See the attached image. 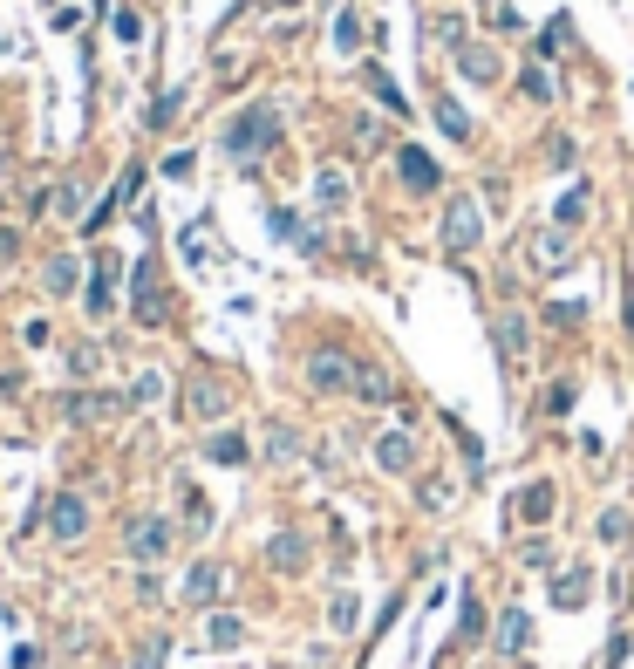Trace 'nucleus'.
<instances>
[{
	"instance_id": "1",
	"label": "nucleus",
	"mask_w": 634,
	"mask_h": 669,
	"mask_svg": "<svg viewBox=\"0 0 634 669\" xmlns=\"http://www.w3.org/2000/svg\"><path fill=\"white\" fill-rule=\"evenodd\" d=\"M273 144H280V110H273V103H246L239 117L225 123V151H232L239 164H246V158H266Z\"/></svg>"
},
{
	"instance_id": "2",
	"label": "nucleus",
	"mask_w": 634,
	"mask_h": 669,
	"mask_svg": "<svg viewBox=\"0 0 634 669\" xmlns=\"http://www.w3.org/2000/svg\"><path fill=\"white\" fill-rule=\"evenodd\" d=\"M478 239H485V212H478V198H450V205H444V253H450V260H464V253H478Z\"/></svg>"
},
{
	"instance_id": "3",
	"label": "nucleus",
	"mask_w": 634,
	"mask_h": 669,
	"mask_svg": "<svg viewBox=\"0 0 634 669\" xmlns=\"http://www.w3.org/2000/svg\"><path fill=\"white\" fill-rule=\"evenodd\" d=\"M307 390L314 396H348L355 390V362L341 349H314L307 355Z\"/></svg>"
},
{
	"instance_id": "4",
	"label": "nucleus",
	"mask_w": 634,
	"mask_h": 669,
	"mask_svg": "<svg viewBox=\"0 0 634 669\" xmlns=\"http://www.w3.org/2000/svg\"><path fill=\"white\" fill-rule=\"evenodd\" d=\"M123 547H130V560H144V567H157V560L171 553V519H164V512H144V519H130Z\"/></svg>"
},
{
	"instance_id": "5",
	"label": "nucleus",
	"mask_w": 634,
	"mask_h": 669,
	"mask_svg": "<svg viewBox=\"0 0 634 669\" xmlns=\"http://www.w3.org/2000/svg\"><path fill=\"white\" fill-rule=\"evenodd\" d=\"M375 465H382L389 478H410L416 472V431H410V424H389V431L375 437Z\"/></svg>"
},
{
	"instance_id": "6",
	"label": "nucleus",
	"mask_w": 634,
	"mask_h": 669,
	"mask_svg": "<svg viewBox=\"0 0 634 669\" xmlns=\"http://www.w3.org/2000/svg\"><path fill=\"white\" fill-rule=\"evenodd\" d=\"M48 533H55L62 547H75V540L89 533V499H82V492H55V499H48Z\"/></svg>"
},
{
	"instance_id": "7",
	"label": "nucleus",
	"mask_w": 634,
	"mask_h": 669,
	"mask_svg": "<svg viewBox=\"0 0 634 669\" xmlns=\"http://www.w3.org/2000/svg\"><path fill=\"white\" fill-rule=\"evenodd\" d=\"M225 410H232V390H225V383H212V376H191L185 383V417L191 424H219Z\"/></svg>"
},
{
	"instance_id": "8",
	"label": "nucleus",
	"mask_w": 634,
	"mask_h": 669,
	"mask_svg": "<svg viewBox=\"0 0 634 669\" xmlns=\"http://www.w3.org/2000/svg\"><path fill=\"white\" fill-rule=\"evenodd\" d=\"M525 260H532L539 274H566V267H573V233H566V226H546V233H532Z\"/></svg>"
},
{
	"instance_id": "9",
	"label": "nucleus",
	"mask_w": 634,
	"mask_h": 669,
	"mask_svg": "<svg viewBox=\"0 0 634 669\" xmlns=\"http://www.w3.org/2000/svg\"><path fill=\"white\" fill-rule=\"evenodd\" d=\"M130 308H137L144 328H164V321H171V301H164V287H157L150 267H137V280H130Z\"/></svg>"
},
{
	"instance_id": "10",
	"label": "nucleus",
	"mask_w": 634,
	"mask_h": 669,
	"mask_svg": "<svg viewBox=\"0 0 634 669\" xmlns=\"http://www.w3.org/2000/svg\"><path fill=\"white\" fill-rule=\"evenodd\" d=\"M491 649H498L505 663H519L525 649H532V615H525V608H505L498 629H491Z\"/></svg>"
},
{
	"instance_id": "11",
	"label": "nucleus",
	"mask_w": 634,
	"mask_h": 669,
	"mask_svg": "<svg viewBox=\"0 0 634 669\" xmlns=\"http://www.w3.org/2000/svg\"><path fill=\"white\" fill-rule=\"evenodd\" d=\"M348 198H355L348 171H341V164H321V171H314V212H328V219H335V212H348Z\"/></svg>"
},
{
	"instance_id": "12",
	"label": "nucleus",
	"mask_w": 634,
	"mask_h": 669,
	"mask_svg": "<svg viewBox=\"0 0 634 669\" xmlns=\"http://www.w3.org/2000/svg\"><path fill=\"white\" fill-rule=\"evenodd\" d=\"M396 171H403V185H410V192H437V185H444L437 158H430V151H416V144H403V151H396Z\"/></svg>"
},
{
	"instance_id": "13",
	"label": "nucleus",
	"mask_w": 634,
	"mask_h": 669,
	"mask_svg": "<svg viewBox=\"0 0 634 669\" xmlns=\"http://www.w3.org/2000/svg\"><path fill=\"white\" fill-rule=\"evenodd\" d=\"M219 594H225V567L219 560H198L185 574V601L191 608H219Z\"/></svg>"
},
{
	"instance_id": "14",
	"label": "nucleus",
	"mask_w": 634,
	"mask_h": 669,
	"mask_svg": "<svg viewBox=\"0 0 634 669\" xmlns=\"http://www.w3.org/2000/svg\"><path fill=\"white\" fill-rule=\"evenodd\" d=\"M116 274H123V260H116V253H96V280H89V294H82L89 315H110L116 308Z\"/></svg>"
},
{
	"instance_id": "15",
	"label": "nucleus",
	"mask_w": 634,
	"mask_h": 669,
	"mask_svg": "<svg viewBox=\"0 0 634 669\" xmlns=\"http://www.w3.org/2000/svg\"><path fill=\"white\" fill-rule=\"evenodd\" d=\"M587 594H594V567H560L553 574V608H587Z\"/></svg>"
},
{
	"instance_id": "16",
	"label": "nucleus",
	"mask_w": 634,
	"mask_h": 669,
	"mask_svg": "<svg viewBox=\"0 0 634 669\" xmlns=\"http://www.w3.org/2000/svg\"><path fill=\"white\" fill-rule=\"evenodd\" d=\"M553 499H560V492H553V478H532V485L519 492V519H525V526H546V519H553Z\"/></svg>"
},
{
	"instance_id": "17",
	"label": "nucleus",
	"mask_w": 634,
	"mask_h": 669,
	"mask_svg": "<svg viewBox=\"0 0 634 669\" xmlns=\"http://www.w3.org/2000/svg\"><path fill=\"white\" fill-rule=\"evenodd\" d=\"M457 76H464V82H478V89H485V82H498V76H505V69H498V55H491L485 41H478V48H457Z\"/></svg>"
},
{
	"instance_id": "18",
	"label": "nucleus",
	"mask_w": 634,
	"mask_h": 669,
	"mask_svg": "<svg viewBox=\"0 0 634 669\" xmlns=\"http://www.w3.org/2000/svg\"><path fill=\"white\" fill-rule=\"evenodd\" d=\"M41 287H48V294H75V287H82V260H75V253L41 260Z\"/></svg>"
},
{
	"instance_id": "19",
	"label": "nucleus",
	"mask_w": 634,
	"mask_h": 669,
	"mask_svg": "<svg viewBox=\"0 0 634 669\" xmlns=\"http://www.w3.org/2000/svg\"><path fill=\"white\" fill-rule=\"evenodd\" d=\"M266 560H273L280 574H300V567H307V533H273V540H266Z\"/></svg>"
},
{
	"instance_id": "20",
	"label": "nucleus",
	"mask_w": 634,
	"mask_h": 669,
	"mask_svg": "<svg viewBox=\"0 0 634 669\" xmlns=\"http://www.w3.org/2000/svg\"><path fill=\"white\" fill-rule=\"evenodd\" d=\"M205 642H212V649H246V622H239L232 608H212V615H205Z\"/></svg>"
},
{
	"instance_id": "21",
	"label": "nucleus",
	"mask_w": 634,
	"mask_h": 669,
	"mask_svg": "<svg viewBox=\"0 0 634 669\" xmlns=\"http://www.w3.org/2000/svg\"><path fill=\"white\" fill-rule=\"evenodd\" d=\"M130 396H103V390H89V396H69V417L75 424H103V417H116Z\"/></svg>"
},
{
	"instance_id": "22",
	"label": "nucleus",
	"mask_w": 634,
	"mask_h": 669,
	"mask_svg": "<svg viewBox=\"0 0 634 669\" xmlns=\"http://www.w3.org/2000/svg\"><path fill=\"white\" fill-rule=\"evenodd\" d=\"M362 82H369V96H375V103H382V110H396V117H403V110H410V96H403V89H396V76H389V69H382V62H369V69H362Z\"/></svg>"
},
{
	"instance_id": "23",
	"label": "nucleus",
	"mask_w": 634,
	"mask_h": 669,
	"mask_svg": "<svg viewBox=\"0 0 634 669\" xmlns=\"http://www.w3.org/2000/svg\"><path fill=\"white\" fill-rule=\"evenodd\" d=\"M348 396H362V403H389V396H396V383H389V369L355 362V390H348Z\"/></svg>"
},
{
	"instance_id": "24",
	"label": "nucleus",
	"mask_w": 634,
	"mask_h": 669,
	"mask_svg": "<svg viewBox=\"0 0 634 669\" xmlns=\"http://www.w3.org/2000/svg\"><path fill=\"white\" fill-rule=\"evenodd\" d=\"M587 205H594V192H587V185H566L560 205H553V226H566V233H573V226L587 219Z\"/></svg>"
},
{
	"instance_id": "25",
	"label": "nucleus",
	"mask_w": 634,
	"mask_h": 669,
	"mask_svg": "<svg viewBox=\"0 0 634 669\" xmlns=\"http://www.w3.org/2000/svg\"><path fill=\"white\" fill-rule=\"evenodd\" d=\"M491 335H498V355H505V362H519L525 355V315H498L491 321Z\"/></svg>"
},
{
	"instance_id": "26",
	"label": "nucleus",
	"mask_w": 634,
	"mask_h": 669,
	"mask_svg": "<svg viewBox=\"0 0 634 669\" xmlns=\"http://www.w3.org/2000/svg\"><path fill=\"white\" fill-rule=\"evenodd\" d=\"M205 458H212V465H246V437L239 431H212L205 437Z\"/></svg>"
},
{
	"instance_id": "27",
	"label": "nucleus",
	"mask_w": 634,
	"mask_h": 669,
	"mask_svg": "<svg viewBox=\"0 0 634 669\" xmlns=\"http://www.w3.org/2000/svg\"><path fill=\"white\" fill-rule=\"evenodd\" d=\"M437 123H444L450 144H471V117H464V103H457V96H437Z\"/></svg>"
},
{
	"instance_id": "28",
	"label": "nucleus",
	"mask_w": 634,
	"mask_h": 669,
	"mask_svg": "<svg viewBox=\"0 0 634 669\" xmlns=\"http://www.w3.org/2000/svg\"><path fill=\"white\" fill-rule=\"evenodd\" d=\"M519 89L532 96V103H560V82H553V69H539V62L519 69Z\"/></svg>"
},
{
	"instance_id": "29",
	"label": "nucleus",
	"mask_w": 634,
	"mask_h": 669,
	"mask_svg": "<svg viewBox=\"0 0 634 669\" xmlns=\"http://www.w3.org/2000/svg\"><path fill=\"white\" fill-rule=\"evenodd\" d=\"M328 629H335V635L362 629V601H355V594H335V601H328Z\"/></svg>"
},
{
	"instance_id": "30",
	"label": "nucleus",
	"mask_w": 634,
	"mask_h": 669,
	"mask_svg": "<svg viewBox=\"0 0 634 669\" xmlns=\"http://www.w3.org/2000/svg\"><path fill=\"white\" fill-rule=\"evenodd\" d=\"M464 622H457V635L464 642H491V629H485V608H478V594H464V608H457Z\"/></svg>"
},
{
	"instance_id": "31",
	"label": "nucleus",
	"mask_w": 634,
	"mask_h": 669,
	"mask_svg": "<svg viewBox=\"0 0 634 669\" xmlns=\"http://www.w3.org/2000/svg\"><path fill=\"white\" fill-rule=\"evenodd\" d=\"M335 48H341V55H355V48H362V14H355V7H341V14H335Z\"/></svg>"
},
{
	"instance_id": "32",
	"label": "nucleus",
	"mask_w": 634,
	"mask_h": 669,
	"mask_svg": "<svg viewBox=\"0 0 634 669\" xmlns=\"http://www.w3.org/2000/svg\"><path fill=\"white\" fill-rule=\"evenodd\" d=\"M178 253H185L191 267H212V239L198 233V226H185V233H178Z\"/></svg>"
},
{
	"instance_id": "33",
	"label": "nucleus",
	"mask_w": 634,
	"mask_h": 669,
	"mask_svg": "<svg viewBox=\"0 0 634 669\" xmlns=\"http://www.w3.org/2000/svg\"><path fill=\"white\" fill-rule=\"evenodd\" d=\"M416 499H423L430 512H444L450 499H457V485H450V478H423V485H416Z\"/></svg>"
},
{
	"instance_id": "34",
	"label": "nucleus",
	"mask_w": 634,
	"mask_h": 669,
	"mask_svg": "<svg viewBox=\"0 0 634 669\" xmlns=\"http://www.w3.org/2000/svg\"><path fill=\"white\" fill-rule=\"evenodd\" d=\"M600 540H607V547H621V540H628V506H607V512H600Z\"/></svg>"
},
{
	"instance_id": "35",
	"label": "nucleus",
	"mask_w": 634,
	"mask_h": 669,
	"mask_svg": "<svg viewBox=\"0 0 634 669\" xmlns=\"http://www.w3.org/2000/svg\"><path fill=\"white\" fill-rule=\"evenodd\" d=\"M157 396H164V376H157V369H144V376L130 383V403H137V410H150Z\"/></svg>"
},
{
	"instance_id": "36",
	"label": "nucleus",
	"mask_w": 634,
	"mask_h": 669,
	"mask_svg": "<svg viewBox=\"0 0 634 669\" xmlns=\"http://www.w3.org/2000/svg\"><path fill=\"white\" fill-rule=\"evenodd\" d=\"M185 96H191V89H164V96L150 103V123L164 130V123H171V117H178V110H185Z\"/></svg>"
},
{
	"instance_id": "37",
	"label": "nucleus",
	"mask_w": 634,
	"mask_h": 669,
	"mask_svg": "<svg viewBox=\"0 0 634 669\" xmlns=\"http://www.w3.org/2000/svg\"><path fill=\"white\" fill-rule=\"evenodd\" d=\"M185 526H198V533L212 526V506H205V492H198V485H185Z\"/></svg>"
},
{
	"instance_id": "38",
	"label": "nucleus",
	"mask_w": 634,
	"mask_h": 669,
	"mask_svg": "<svg viewBox=\"0 0 634 669\" xmlns=\"http://www.w3.org/2000/svg\"><path fill=\"white\" fill-rule=\"evenodd\" d=\"M546 315H553V328H580V321H587V301H553Z\"/></svg>"
},
{
	"instance_id": "39",
	"label": "nucleus",
	"mask_w": 634,
	"mask_h": 669,
	"mask_svg": "<svg viewBox=\"0 0 634 669\" xmlns=\"http://www.w3.org/2000/svg\"><path fill=\"white\" fill-rule=\"evenodd\" d=\"M266 444H273V458H280V465H287V458H300V437L287 431V424H273V437H266Z\"/></svg>"
},
{
	"instance_id": "40",
	"label": "nucleus",
	"mask_w": 634,
	"mask_h": 669,
	"mask_svg": "<svg viewBox=\"0 0 634 669\" xmlns=\"http://www.w3.org/2000/svg\"><path fill=\"white\" fill-rule=\"evenodd\" d=\"M55 212H62V219H82V185H62V192H55Z\"/></svg>"
},
{
	"instance_id": "41",
	"label": "nucleus",
	"mask_w": 634,
	"mask_h": 669,
	"mask_svg": "<svg viewBox=\"0 0 634 669\" xmlns=\"http://www.w3.org/2000/svg\"><path fill=\"white\" fill-rule=\"evenodd\" d=\"M164 649H171V642H164V635H150L144 656H137V669H164Z\"/></svg>"
},
{
	"instance_id": "42",
	"label": "nucleus",
	"mask_w": 634,
	"mask_h": 669,
	"mask_svg": "<svg viewBox=\"0 0 634 669\" xmlns=\"http://www.w3.org/2000/svg\"><path fill=\"white\" fill-rule=\"evenodd\" d=\"M273 233H280V239H300V233H307V226H300L294 212H287V205H280V212H273Z\"/></svg>"
},
{
	"instance_id": "43",
	"label": "nucleus",
	"mask_w": 634,
	"mask_h": 669,
	"mask_svg": "<svg viewBox=\"0 0 634 669\" xmlns=\"http://www.w3.org/2000/svg\"><path fill=\"white\" fill-rule=\"evenodd\" d=\"M191 164H198L191 151H171V158H164V178H191Z\"/></svg>"
},
{
	"instance_id": "44",
	"label": "nucleus",
	"mask_w": 634,
	"mask_h": 669,
	"mask_svg": "<svg viewBox=\"0 0 634 669\" xmlns=\"http://www.w3.org/2000/svg\"><path fill=\"white\" fill-rule=\"evenodd\" d=\"M546 410H553V417H566V410H573V390H566V383H553V390H546Z\"/></svg>"
},
{
	"instance_id": "45",
	"label": "nucleus",
	"mask_w": 634,
	"mask_h": 669,
	"mask_svg": "<svg viewBox=\"0 0 634 669\" xmlns=\"http://www.w3.org/2000/svg\"><path fill=\"white\" fill-rule=\"evenodd\" d=\"M116 41H144V21L137 14H116Z\"/></svg>"
},
{
	"instance_id": "46",
	"label": "nucleus",
	"mask_w": 634,
	"mask_h": 669,
	"mask_svg": "<svg viewBox=\"0 0 634 669\" xmlns=\"http://www.w3.org/2000/svg\"><path fill=\"white\" fill-rule=\"evenodd\" d=\"M525 567H553V547L546 540H525Z\"/></svg>"
},
{
	"instance_id": "47",
	"label": "nucleus",
	"mask_w": 634,
	"mask_h": 669,
	"mask_svg": "<svg viewBox=\"0 0 634 669\" xmlns=\"http://www.w3.org/2000/svg\"><path fill=\"white\" fill-rule=\"evenodd\" d=\"M628 649H634V642H628V629H621L614 642H607V663H614V669H628Z\"/></svg>"
},
{
	"instance_id": "48",
	"label": "nucleus",
	"mask_w": 634,
	"mask_h": 669,
	"mask_svg": "<svg viewBox=\"0 0 634 669\" xmlns=\"http://www.w3.org/2000/svg\"><path fill=\"white\" fill-rule=\"evenodd\" d=\"M14 246H21V233H14V226H0V260H14Z\"/></svg>"
},
{
	"instance_id": "49",
	"label": "nucleus",
	"mask_w": 634,
	"mask_h": 669,
	"mask_svg": "<svg viewBox=\"0 0 634 669\" xmlns=\"http://www.w3.org/2000/svg\"><path fill=\"white\" fill-rule=\"evenodd\" d=\"M628 328H634V294H628Z\"/></svg>"
},
{
	"instance_id": "50",
	"label": "nucleus",
	"mask_w": 634,
	"mask_h": 669,
	"mask_svg": "<svg viewBox=\"0 0 634 669\" xmlns=\"http://www.w3.org/2000/svg\"><path fill=\"white\" fill-rule=\"evenodd\" d=\"M0 171H7V151H0Z\"/></svg>"
}]
</instances>
